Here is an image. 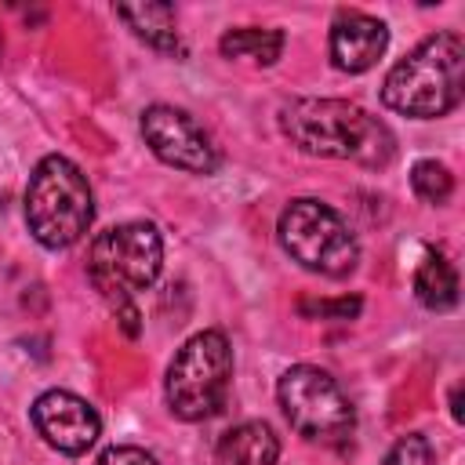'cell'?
<instances>
[{
    "mask_svg": "<svg viewBox=\"0 0 465 465\" xmlns=\"http://www.w3.org/2000/svg\"><path fill=\"white\" fill-rule=\"evenodd\" d=\"M280 131L309 156L356 160L363 167H385L396 153L392 131L345 98H291L280 109Z\"/></svg>",
    "mask_w": 465,
    "mask_h": 465,
    "instance_id": "obj_1",
    "label": "cell"
},
{
    "mask_svg": "<svg viewBox=\"0 0 465 465\" xmlns=\"http://www.w3.org/2000/svg\"><path fill=\"white\" fill-rule=\"evenodd\" d=\"M465 94V44L458 33L425 36L381 80V102L414 120L447 116Z\"/></svg>",
    "mask_w": 465,
    "mask_h": 465,
    "instance_id": "obj_2",
    "label": "cell"
},
{
    "mask_svg": "<svg viewBox=\"0 0 465 465\" xmlns=\"http://www.w3.org/2000/svg\"><path fill=\"white\" fill-rule=\"evenodd\" d=\"M160 265H163V240L149 222H124L91 240L87 276L94 291H102V298L120 312L124 331L131 338L138 334V323H134L138 312L131 305V294L153 287V280L160 276Z\"/></svg>",
    "mask_w": 465,
    "mask_h": 465,
    "instance_id": "obj_3",
    "label": "cell"
},
{
    "mask_svg": "<svg viewBox=\"0 0 465 465\" xmlns=\"http://www.w3.org/2000/svg\"><path fill=\"white\" fill-rule=\"evenodd\" d=\"M94 222V196L87 174L69 156H44L25 185V225L47 251L73 247Z\"/></svg>",
    "mask_w": 465,
    "mask_h": 465,
    "instance_id": "obj_4",
    "label": "cell"
},
{
    "mask_svg": "<svg viewBox=\"0 0 465 465\" xmlns=\"http://www.w3.org/2000/svg\"><path fill=\"white\" fill-rule=\"evenodd\" d=\"M229 381H232L229 338L222 331H196L174 352L163 378V396L174 418L203 421L225 407Z\"/></svg>",
    "mask_w": 465,
    "mask_h": 465,
    "instance_id": "obj_5",
    "label": "cell"
},
{
    "mask_svg": "<svg viewBox=\"0 0 465 465\" xmlns=\"http://www.w3.org/2000/svg\"><path fill=\"white\" fill-rule=\"evenodd\" d=\"M276 232H280V247L291 254V262H298L309 272L345 276L360 262V243H356L352 229L323 200H312V196L291 200L280 214Z\"/></svg>",
    "mask_w": 465,
    "mask_h": 465,
    "instance_id": "obj_6",
    "label": "cell"
},
{
    "mask_svg": "<svg viewBox=\"0 0 465 465\" xmlns=\"http://www.w3.org/2000/svg\"><path fill=\"white\" fill-rule=\"evenodd\" d=\"M276 400H280L291 429L316 443H334V440L349 436L356 425L352 403L341 392V385L312 363H298V367L283 371L280 385H276Z\"/></svg>",
    "mask_w": 465,
    "mask_h": 465,
    "instance_id": "obj_7",
    "label": "cell"
},
{
    "mask_svg": "<svg viewBox=\"0 0 465 465\" xmlns=\"http://www.w3.org/2000/svg\"><path fill=\"white\" fill-rule=\"evenodd\" d=\"M142 138L156 160H163L167 167L189 171V174H214L222 163L211 134L185 109H174L163 102L142 113Z\"/></svg>",
    "mask_w": 465,
    "mask_h": 465,
    "instance_id": "obj_8",
    "label": "cell"
},
{
    "mask_svg": "<svg viewBox=\"0 0 465 465\" xmlns=\"http://www.w3.org/2000/svg\"><path fill=\"white\" fill-rule=\"evenodd\" d=\"M29 418H33L36 436L47 447H54L62 454H73V458L76 454H87L98 443V436H102L98 411L84 396H76L69 389H47V392H40L33 400V407H29Z\"/></svg>",
    "mask_w": 465,
    "mask_h": 465,
    "instance_id": "obj_9",
    "label": "cell"
},
{
    "mask_svg": "<svg viewBox=\"0 0 465 465\" xmlns=\"http://www.w3.org/2000/svg\"><path fill=\"white\" fill-rule=\"evenodd\" d=\"M389 47V29L381 18L363 11H341L331 25V62L341 73H367Z\"/></svg>",
    "mask_w": 465,
    "mask_h": 465,
    "instance_id": "obj_10",
    "label": "cell"
},
{
    "mask_svg": "<svg viewBox=\"0 0 465 465\" xmlns=\"http://www.w3.org/2000/svg\"><path fill=\"white\" fill-rule=\"evenodd\" d=\"M218 465H276L280 440L265 421H243L218 440Z\"/></svg>",
    "mask_w": 465,
    "mask_h": 465,
    "instance_id": "obj_11",
    "label": "cell"
},
{
    "mask_svg": "<svg viewBox=\"0 0 465 465\" xmlns=\"http://www.w3.org/2000/svg\"><path fill=\"white\" fill-rule=\"evenodd\" d=\"M116 15L131 25L138 40H145L156 51H178V29H174V7L171 4H116Z\"/></svg>",
    "mask_w": 465,
    "mask_h": 465,
    "instance_id": "obj_12",
    "label": "cell"
},
{
    "mask_svg": "<svg viewBox=\"0 0 465 465\" xmlns=\"http://www.w3.org/2000/svg\"><path fill=\"white\" fill-rule=\"evenodd\" d=\"M414 294H418V302H421L425 309H432V312L454 309V305H458V272H454V265H450L443 254L429 251V254L421 258V265L414 269Z\"/></svg>",
    "mask_w": 465,
    "mask_h": 465,
    "instance_id": "obj_13",
    "label": "cell"
},
{
    "mask_svg": "<svg viewBox=\"0 0 465 465\" xmlns=\"http://www.w3.org/2000/svg\"><path fill=\"white\" fill-rule=\"evenodd\" d=\"M283 29H258V25H240V29H229L222 40H218V51L225 58H251L258 65H272L280 54H283Z\"/></svg>",
    "mask_w": 465,
    "mask_h": 465,
    "instance_id": "obj_14",
    "label": "cell"
},
{
    "mask_svg": "<svg viewBox=\"0 0 465 465\" xmlns=\"http://www.w3.org/2000/svg\"><path fill=\"white\" fill-rule=\"evenodd\" d=\"M411 189H414L425 203L440 207V203L450 200L454 178H450V171H447L440 160H418V163L411 167Z\"/></svg>",
    "mask_w": 465,
    "mask_h": 465,
    "instance_id": "obj_15",
    "label": "cell"
},
{
    "mask_svg": "<svg viewBox=\"0 0 465 465\" xmlns=\"http://www.w3.org/2000/svg\"><path fill=\"white\" fill-rule=\"evenodd\" d=\"M381 465H432V447L421 432H407L389 447Z\"/></svg>",
    "mask_w": 465,
    "mask_h": 465,
    "instance_id": "obj_16",
    "label": "cell"
},
{
    "mask_svg": "<svg viewBox=\"0 0 465 465\" xmlns=\"http://www.w3.org/2000/svg\"><path fill=\"white\" fill-rule=\"evenodd\" d=\"M298 309H302L305 316H334V320H352V316L363 309V302H360L356 294H352V298L345 294V298H334V302H309V298H305Z\"/></svg>",
    "mask_w": 465,
    "mask_h": 465,
    "instance_id": "obj_17",
    "label": "cell"
},
{
    "mask_svg": "<svg viewBox=\"0 0 465 465\" xmlns=\"http://www.w3.org/2000/svg\"><path fill=\"white\" fill-rule=\"evenodd\" d=\"M98 465H160L149 450L142 447H131V443H116V447H105Z\"/></svg>",
    "mask_w": 465,
    "mask_h": 465,
    "instance_id": "obj_18",
    "label": "cell"
}]
</instances>
